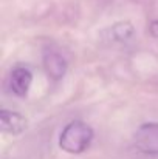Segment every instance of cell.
I'll use <instances>...</instances> for the list:
<instances>
[{
  "instance_id": "obj_3",
  "label": "cell",
  "mask_w": 158,
  "mask_h": 159,
  "mask_svg": "<svg viewBox=\"0 0 158 159\" xmlns=\"http://www.w3.org/2000/svg\"><path fill=\"white\" fill-rule=\"evenodd\" d=\"M31 82H33V73L26 66L14 68L9 76V87L12 93L17 96H25L31 87Z\"/></svg>"
},
{
  "instance_id": "obj_6",
  "label": "cell",
  "mask_w": 158,
  "mask_h": 159,
  "mask_svg": "<svg viewBox=\"0 0 158 159\" xmlns=\"http://www.w3.org/2000/svg\"><path fill=\"white\" fill-rule=\"evenodd\" d=\"M113 34L118 40H127L133 34V28L130 26V23H119L113 26Z\"/></svg>"
},
{
  "instance_id": "obj_4",
  "label": "cell",
  "mask_w": 158,
  "mask_h": 159,
  "mask_svg": "<svg viewBox=\"0 0 158 159\" xmlns=\"http://www.w3.org/2000/svg\"><path fill=\"white\" fill-rule=\"evenodd\" d=\"M26 119L16 111H9V110H2L0 111V125L2 130L8 134H20L22 131L26 130Z\"/></svg>"
},
{
  "instance_id": "obj_2",
  "label": "cell",
  "mask_w": 158,
  "mask_h": 159,
  "mask_svg": "<svg viewBox=\"0 0 158 159\" xmlns=\"http://www.w3.org/2000/svg\"><path fill=\"white\" fill-rule=\"evenodd\" d=\"M133 144L141 153L158 156V122L140 125L133 134Z\"/></svg>"
},
{
  "instance_id": "obj_1",
  "label": "cell",
  "mask_w": 158,
  "mask_h": 159,
  "mask_svg": "<svg viewBox=\"0 0 158 159\" xmlns=\"http://www.w3.org/2000/svg\"><path fill=\"white\" fill-rule=\"evenodd\" d=\"M93 130L90 125L81 120H73L60 131L59 136V147L70 155H79L84 153L92 141H93Z\"/></svg>"
},
{
  "instance_id": "obj_5",
  "label": "cell",
  "mask_w": 158,
  "mask_h": 159,
  "mask_svg": "<svg viewBox=\"0 0 158 159\" xmlns=\"http://www.w3.org/2000/svg\"><path fill=\"white\" fill-rule=\"evenodd\" d=\"M44 68L47 71V74L54 79L59 80L65 76L67 73V62L65 59L56 51H47L44 54Z\"/></svg>"
}]
</instances>
